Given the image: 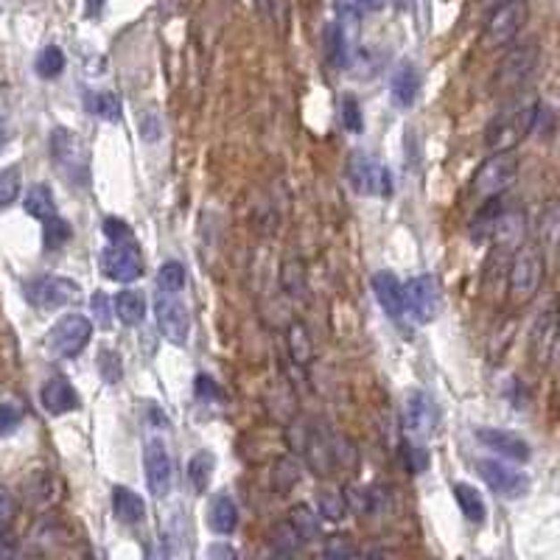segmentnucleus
Masks as SVG:
<instances>
[{
	"label": "nucleus",
	"mask_w": 560,
	"mask_h": 560,
	"mask_svg": "<svg viewBox=\"0 0 560 560\" xmlns=\"http://www.w3.org/2000/svg\"><path fill=\"white\" fill-rule=\"evenodd\" d=\"M347 180L359 194L389 196L392 194V174L387 165L372 160L367 152H354L347 160Z\"/></svg>",
	"instance_id": "7"
},
{
	"label": "nucleus",
	"mask_w": 560,
	"mask_h": 560,
	"mask_svg": "<svg viewBox=\"0 0 560 560\" xmlns=\"http://www.w3.org/2000/svg\"><path fill=\"white\" fill-rule=\"evenodd\" d=\"M155 314H157V325L163 330V337L171 345H185L191 337V314L188 305H185L177 295L169 292H157L155 297Z\"/></svg>",
	"instance_id": "9"
},
{
	"label": "nucleus",
	"mask_w": 560,
	"mask_h": 560,
	"mask_svg": "<svg viewBox=\"0 0 560 560\" xmlns=\"http://www.w3.org/2000/svg\"><path fill=\"white\" fill-rule=\"evenodd\" d=\"M490 236L502 250H518L527 238V216L522 211H499L490 224Z\"/></svg>",
	"instance_id": "17"
},
{
	"label": "nucleus",
	"mask_w": 560,
	"mask_h": 560,
	"mask_svg": "<svg viewBox=\"0 0 560 560\" xmlns=\"http://www.w3.org/2000/svg\"><path fill=\"white\" fill-rule=\"evenodd\" d=\"M113 513L123 524H140L143 515H146V502H143L135 490L115 485L113 488Z\"/></svg>",
	"instance_id": "22"
},
{
	"label": "nucleus",
	"mask_w": 560,
	"mask_h": 560,
	"mask_svg": "<svg viewBox=\"0 0 560 560\" xmlns=\"http://www.w3.org/2000/svg\"><path fill=\"white\" fill-rule=\"evenodd\" d=\"M372 295H376L379 305L387 311L389 320L404 317V283L392 272H376L372 275Z\"/></svg>",
	"instance_id": "18"
},
{
	"label": "nucleus",
	"mask_w": 560,
	"mask_h": 560,
	"mask_svg": "<svg viewBox=\"0 0 560 560\" xmlns=\"http://www.w3.org/2000/svg\"><path fill=\"white\" fill-rule=\"evenodd\" d=\"M236 557V549H230V547H224V544H216V547H211L207 549V557Z\"/></svg>",
	"instance_id": "50"
},
{
	"label": "nucleus",
	"mask_w": 560,
	"mask_h": 560,
	"mask_svg": "<svg viewBox=\"0 0 560 560\" xmlns=\"http://www.w3.org/2000/svg\"><path fill=\"white\" fill-rule=\"evenodd\" d=\"M140 135H143V140H146V143H155V140L163 138V121H160V113H155V110H146V113H143V118H140Z\"/></svg>",
	"instance_id": "47"
},
{
	"label": "nucleus",
	"mask_w": 560,
	"mask_h": 560,
	"mask_svg": "<svg viewBox=\"0 0 560 560\" xmlns=\"http://www.w3.org/2000/svg\"><path fill=\"white\" fill-rule=\"evenodd\" d=\"M280 286H283V292L288 297H295V300H305V269L300 261H286L283 269H280Z\"/></svg>",
	"instance_id": "29"
},
{
	"label": "nucleus",
	"mask_w": 560,
	"mask_h": 560,
	"mask_svg": "<svg viewBox=\"0 0 560 560\" xmlns=\"http://www.w3.org/2000/svg\"><path fill=\"white\" fill-rule=\"evenodd\" d=\"M88 110L104 121H118L121 118V101L115 93H93L88 98Z\"/></svg>",
	"instance_id": "36"
},
{
	"label": "nucleus",
	"mask_w": 560,
	"mask_h": 560,
	"mask_svg": "<svg viewBox=\"0 0 560 560\" xmlns=\"http://www.w3.org/2000/svg\"><path fill=\"white\" fill-rule=\"evenodd\" d=\"M288 354L297 364H308L311 362V339H308V330L303 322H295L288 328Z\"/></svg>",
	"instance_id": "35"
},
{
	"label": "nucleus",
	"mask_w": 560,
	"mask_h": 560,
	"mask_svg": "<svg viewBox=\"0 0 560 560\" xmlns=\"http://www.w3.org/2000/svg\"><path fill=\"white\" fill-rule=\"evenodd\" d=\"M207 527L216 535H233L238 527V507L230 493H216L207 507Z\"/></svg>",
	"instance_id": "21"
},
{
	"label": "nucleus",
	"mask_w": 560,
	"mask_h": 560,
	"mask_svg": "<svg viewBox=\"0 0 560 560\" xmlns=\"http://www.w3.org/2000/svg\"><path fill=\"white\" fill-rule=\"evenodd\" d=\"M334 14H337V23H359L362 14H364V6L359 0H334Z\"/></svg>",
	"instance_id": "42"
},
{
	"label": "nucleus",
	"mask_w": 560,
	"mask_h": 560,
	"mask_svg": "<svg viewBox=\"0 0 560 560\" xmlns=\"http://www.w3.org/2000/svg\"><path fill=\"white\" fill-rule=\"evenodd\" d=\"M454 499H457V505H460V510H463V515L468 518V522H473V524L485 522V513H488V507H485L482 493L476 490L473 485H468V482H457V485H454Z\"/></svg>",
	"instance_id": "24"
},
{
	"label": "nucleus",
	"mask_w": 560,
	"mask_h": 560,
	"mask_svg": "<svg viewBox=\"0 0 560 560\" xmlns=\"http://www.w3.org/2000/svg\"><path fill=\"white\" fill-rule=\"evenodd\" d=\"M476 468H480V476L488 482V488L493 493H499L502 499H522V496H527V490H530L527 476L499 460H480Z\"/></svg>",
	"instance_id": "14"
},
{
	"label": "nucleus",
	"mask_w": 560,
	"mask_h": 560,
	"mask_svg": "<svg viewBox=\"0 0 560 560\" xmlns=\"http://www.w3.org/2000/svg\"><path fill=\"white\" fill-rule=\"evenodd\" d=\"M322 555L325 557H356L359 555V549L347 541L345 535H334V538H325V547H322Z\"/></svg>",
	"instance_id": "45"
},
{
	"label": "nucleus",
	"mask_w": 560,
	"mask_h": 560,
	"mask_svg": "<svg viewBox=\"0 0 560 560\" xmlns=\"http://www.w3.org/2000/svg\"><path fill=\"white\" fill-rule=\"evenodd\" d=\"M93 334V322L81 314H68L62 317L51 330H48V345L54 350V356L59 359H73L81 350L88 347Z\"/></svg>",
	"instance_id": "8"
},
{
	"label": "nucleus",
	"mask_w": 560,
	"mask_h": 560,
	"mask_svg": "<svg viewBox=\"0 0 560 560\" xmlns=\"http://www.w3.org/2000/svg\"><path fill=\"white\" fill-rule=\"evenodd\" d=\"M541 115H544L541 101H532L530 107H518V110L502 113L496 121H490V127L485 132V146L490 152H510L524 135L535 132Z\"/></svg>",
	"instance_id": "2"
},
{
	"label": "nucleus",
	"mask_w": 560,
	"mask_h": 560,
	"mask_svg": "<svg viewBox=\"0 0 560 560\" xmlns=\"http://www.w3.org/2000/svg\"><path fill=\"white\" fill-rule=\"evenodd\" d=\"M182 286H185V266L180 261H165L157 272V288L160 292L177 295Z\"/></svg>",
	"instance_id": "33"
},
{
	"label": "nucleus",
	"mask_w": 560,
	"mask_h": 560,
	"mask_svg": "<svg viewBox=\"0 0 560 560\" xmlns=\"http://www.w3.org/2000/svg\"><path fill=\"white\" fill-rule=\"evenodd\" d=\"M421 93V71L412 65V62H406V65H401L396 73H392V81H389V96H392V104L401 110L412 107L414 98H418Z\"/></svg>",
	"instance_id": "20"
},
{
	"label": "nucleus",
	"mask_w": 560,
	"mask_h": 560,
	"mask_svg": "<svg viewBox=\"0 0 560 560\" xmlns=\"http://www.w3.org/2000/svg\"><path fill=\"white\" fill-rule=\"evenodd\" d=\"M39 401H43V409L51 412V414H68V412H76L79 409V392L73 389V384L68 379H51L46 381L43 392H39Z\"/></svg>",
	"instance_id": "19"
},
{
	"label": "nucleus",
	"mask_w": 560,
	"mask_h": 560,
	"mask_svg": "<svg viewBox=\"0 0 560 560\" xmlns=\"http://www.w3.org/2000/svg\"><path fill=\"white\" fill-rule=\"evenodd\" d=\"M320 515H325L328 522H342L347 515V505L342 493H322L320 496Z\"/></svg>",
	"instance_id": "39"
},
{
	"label": "nucleus",
	"mask_w": 560,
	"mask_h": 560,
	"mask_svg": "<svg viewBox=\"0 0 560 560\" xmlns=\"http://www.w3.org/2000/svg\"><path fill=\"white\" fill-rule=\"evenodd\" d=\"M557 224H560V211H557L555 202H549L544 216H541V224H538V230H541V238H544V244L549 247V250H552L555 241H557Z\"/></svg>",
	"instance_id": "40"
},
{
	"label": "nucleus",
	"mask_w": 560,
	"mask_h": 560,
	"mask_svg": "<svg viewBox=\"0 0 560 560\" xmlns=\"http://www.w3.org/2000/svg\"><path fill=\"white\" fill-rule=\"evenodd\" d=\"M538 65H541V46L535 43V39H527V43H518L513 46L502 62L499 68H496V88L499 90H518L524 88L527 81L535 76Z\"/></svg>",
	"instance_id": "5"
},
{
	"label": "nucleus",
	"mask_w": 560,
	"mask_h": 560,
	"mask_svg": "<svg viewBox=\"0 0 560 560\" xmlns=\"http://www.w3.org/2000/svg\"><path fill=\"white\" fill-rule=\"evenodd\" d=\"M342 123H345V130H347V132H362V127H364L359 101H356V98H350V96L342 98Z\"/></svg>",
	"instance_id": "46"
},
{
	"label": "nucleus",
	"mask_w": 560,
	"mask_h": 560,
	"mask_svg": "<svg viewBox=\"0 0 560 560\" xmlns=\"http://www.w3.org/2000/svg\"><path fill=\"white\" fill-rule=\"evenodd\" d=\"M401 421H404V429L409 434H429L431 426H434V404L426 392H409L404 398V409H401Z\"/></svg>",
	"instance_id": "16"
},
{
	"label": "nucleus",
	"mask_w": 560,
	"mask_h": 560,
	"mask_svg": "<svg viewBox=\"0 0 560 560\" xmlns=\"http://www.w3.org/2000/svg\"><path fill=\"white\" fill-rule=\"evenodd\" d=\"M90 311H93L96 325H101V328H110V325H113V300H110L107 295H104V292H96V295H93Z\"/></svg>",
	"instance_id": "44"
},
{
	"label": "nucleus",
	"mask_w": 560,
	"mask_h": 560,
	"mask_svg": "<svg viewBox=\"0 0 560 560\" xmlns=\"http://www.w3.org/2000/svg\"><path fill=\"white\" fill-rule=\"evenodd\" d=\"M26 211L39 219V221H46L51 216H56V202H54V191L48 188V185H34V188L26 194Z\"/></svg>",
	"instance_id": "28"
},
{
	"label": "nucleus",
	"mask_w": 560,
	"mask_h": 560,
	"mask_svg": "<svg viewBox=\"0 0 560 560\" xmlns=\"http://www.w3.org/2000/svg\"><path fill=\"white\" fill-rule=\"evenodd\" d=\"M101 269L110 280H118V283L138 280L143 275V255L138 250V244L130 238L113 241L101 255Z\"/></svg>",
	"instance_id": "10"
},
{
	"label": "nucleus",
	"mask_w": 560,
	"mask_h": 560,
	"mask_svg": "<svg viewBox=\"0 0 560 560\" xmlns=\"http://www.w3.org/2000/svg\"><path fill=\"white\" fill-rule=\"evenodd\" d=\"M303 535L292 527V522H286L280 527H275L272 532V552L278 555H297L303 549Z\"/></svg>",
	"instance_id": "32"
},
{
	"label": "nucleus",
	"mask_w": 560,
	"mask_h": 560,
	"mask_svg": "<svg viewBox=\"0 0 560 560\" xmlns=\"http://www.w3.org/2000/svg\"><path fill=\"white\" fill-rule=\"evenodd\" d=\"M34 68H37V76H43V79H56L62 73V68H65V54H62L56 46H48L39 51L37 62H34Z\"/></svg>",
	"instance_id": "34"
},
{
	"label": "nucleus",
	"mask_w": 560,
	"mask_h": 560,
	"mask_svg": "<svg viewBox=\"0 0 560 560\" xmlns=\"http://www.w3.org/2000/svg\"><path fill=\"white\" fill-rule=\"evenodd\" d=\"M404 308L418 322H431L440 314V286L431 275H418L404 283Z\"/></svg>",
	"instance_id": "11"
},
{
	"label": "nucleus",
	"mask_w": 560,
	"mask_h": 560,
	"mask_svg": "<svg viewBox=\"0 0 560 560\" xmlns=\"http://www.w3.org/2000/svg\"><path fill=\"white\" fill-rule=\"evenodd\" d=\"M359 4L364 6V9H381L387 0H359Z\"/></svg>",
	"instance_id": "51"
},
{
	"label": "nucleus",
	"mask_w": 560,
	"mask_h": 560,
	"mask_svg": "<svg viewBox=\"0 0 560 560\" xmlns=\"http://www.w3.org/2000/svg\"><path fill=\"white\" fill-rule=\"evenodd\" d=\"M288 522H292V527L303 535V541H314V538H320V518H317L314 507H308V505L292 507Z\"/></svg>",
	"instance_id": "30"
},
{
	"label": "nucleus",
	"mask_w": 560,
	"mask_h": 560,
	"mask_svg": "<svg viewBox=\"0 0 560 560\" xmlns=\"http://www.w3.org/2000/svg\"><path fill=\"white\" fill-rule=\"evenodd\" d=\"M51 157L56 171L71 182L73 188H88L90 182V152L81 143V138L71 130H54L51 132Z\"/></svg>",
	"instance_id": "1"
},
{
	"label": "nucleus",
	"mask_w": 560,
	"mask_h": 560,
	"mask_svg": "<svg viewBox=\"0 0 560 560\" xmlns=\"http://www.w3.org/2000/svg\"><path fill=\"white\" fill-rule=\"evenodd\" d=\"M71 236H73V230H71V224L65 219L51 216V219L43 221V244H46V250H51V253L62 250Z\"/></svg>",
	"instance_id": "31"
},
{
	"label": "nucleus",
	"mask_w": 560,
	"mask_h": 560,
	"mask_svg": "<svg viewBox=\"0 0 560 560\" xmlns=\"http://www.w3.org/2000/svg\"><path fill=\"white\" fill-rule=\"evenodd\" d=\"M98 370H101V379L107 384H118L121 376H123V364H121V356L115 350H107L104 347L98 354Z\"/></svg>",
	"instance_id": "38"
},
{
	"label": "nucleus",
	"mask_w": 560,
	"mask_h": 560,
	"mask_svg": "<svg viewBox=\"0 0 560 560\" xmlns=\"http://www.w3.org/2000/svg\"><path fill=\"white\" fill-rule=\"evenodd\" d=\"M104 236H107L110 241L130 238V224L121 221V219H107V221H104Z\"/></svg>",
	"instance_id": "49"
},
{
	"label": "nucleus",
	"mask_w": 560,
	"mask_h": 560,
	"mask_svg": "<svg viewBox=\"0 0 560 560\" xmlns=\"http://www.w3.org/2000/svg\"><path fill=\"white\" fill-rule=\"evenodd\" d=\"M532 345H535V350H538V359L549 362V359L555 356V345H557V339H555V311H552V308H547V311H544V317L535 322Z\"/></svg>",
	"instance_id": "26"
},
{
	"label": "nucleus",
	"mask_w": 560,
	"mask_h": 560,
	"mask_svg": "<svg viewBox=\"0 0 560 560\" xmlns=\"http://www.w3.org/2000/svg\"><path fill=\"white\" fill-rule=\"evenodd\" d=\"M476 438L480 443H485L488 448H493L496 454L513 460V463H527L532 457V448L524 438H518L513 431L505 429H476Z\"/></svg>",
	"instance_id": "15"
},
{
	"label": "nucleus",
	"mask_w": 560,
	"mask_h": 560,
	"mask_svg": "<svg viewBox=\"0 0 560 560\" xmlns=\"http://www.w3.org/2000/svg\"><path fill=\"white\" fill-rule=\"evenodd\" d=\"M213 471H216V457L211 451H196L191 463H188V482L191 488L202 496L207 488H211V480H213Z\"/></svg>",
	"instance_id": "27"
},
{
	"label": "nucleus",
	"mask_w": 560,
	"mask_h": 560,
	"mask_svg": "<svg viewBox=\"0 0 560 560\" xmlns=\"http://www.w3.org/2000/svg\"><path fill=\"white\" fill-rule=\"evenodd\" d=\"M194 389H196V398H199L202 404H207V401H219V398H221L219 384H216L211 376H205V372H199V376H196Z\"/></svg>",
	"instance_id": "48"
},
{
	"label": "nucleus",
	"mask_w": 560,
	"mask_h": 560,
	"mask_svg": "<svg viewBox=\"0 0 560 560\" xmlns=\"http://www.w3.org/2000/svg\"><path fill=\"white\" fill-rule=\"evenodd\" d=\"M26 409L17 401H4L0 404V434H12L20 423H23Z\"/></svg>",
	"instance_id": "41"
},
{
	"label": "nucleus",
	"mask_w": 560,
	"mask_h": 560,
	"mask_svg": "<svg viewBox=\"0 0 560 560\" xmlns=\"http://www.w3.org/2000/svg\"><path fill=\"white\" fill-rule=\"evenodd\" d=\"M325 56H328V65L334 71H345L347 68V37H345V29L342 23H330L325 29Z\"/></svg>",
	"instance_id": "25"
},
{
	"label": "nucleus",
	"mask_w": 560,
	"mask_h": 560,
	"mask_svg": "<svg viewBox=\"0 0 560 560\" xmlns=\"http://www.w3.org/2000/svg\"><path fill=\"white\" fill-rule=\"evenodd\" d=\"M404 460L412 473H423L429 468V451L421 443H404Z\"/></svg>",
	"instance_id": "43"
},
{
	"label": "nucleus",
	"mask_w": 560,
	"mask_h": 560,
	"mask_svg": "<svg viewBox=\"0 0 560 560\" xmlns=\"http://www.w3.org/2000/svg\"><path fill=\"white\" fill-rule=\"evenodd\" d=\"M17 194H20V169L9 165V169L0 171V211L17 202Z\"/></svg>",
	"instance_id": "37"
},
{
	"label": "nucleus",
	"mask_w": 560,
	"mask_h": 560,
	"mask_svg": "<svg viewBox=\"0 0 560 560\" xmlns=\"http://www.w3.org/2000/svg\"><path fill=\"white\" fill-rule=\"evenodd\" d=\"M541 283H544V255L538 247L522 244L515 250V258L510 266V292L518 300H530Z\"/></svg>",
	"instance_id": "6"
},
{
	"label": "nucleus",
	"mask_w": 560,
	"mask_h": 560,
	"mask_svg": "<svg viewBox=\"0 0 560 560\" xmlns=\"http://www.w3.org/2000/svg\"><path fill=\"white\" fill-rule=\"evenodd\" d=\"M115 317L123 322V325H140L143 317H146V297L138 288H123V292L115 297Z\"/></svg>",
	"instance_id": "23"
},
{
	"label": "nucleus",
	"mask_w": 560,
	"mask_h": 560,
	"mask_svg": "<svg viewBox=\"0 0 560 560\" xmlns=\"http://www.w3.org/2000/svg\"><path fill=\"white\" fill-rule=\"evenodd\" d=\"M527 20H530L527 0H502V4H496L482 23V46L488 48L510 46L524 31Z\"/></svg>",
	"instance_id": "3"
},
{
	"label": "nucleus",
	"mask_w": 560,
	"mask_h": 560,
	"mask_svg": "<svg viewBox=\"0 0 560 560\" xmlns=\"http://www.w3.org/2000/svg\"><path fill=\"white\" fill-rule=\"evenodd\" d=\"M81 295H79V286L68 278H54V275H46V278H37V280H29L26 283V300L34 305V308H43V311H51V308H62L68 303H76Z\"/></svg>",
	"instance_id": "12"
},
{
	"label": "nucleus",
	"mask_w": 560,
	"mask_h": 560,
	"mask_svg": "<svg viewBox=\"0 0 560 560\" xmlns=\"http://www.w3.org/2000/svg\"><path fill=\"white\" fill-rule=\"evenodd\" d=\"M143 468H146V485L155 499H165L174 485V463L171 454L160 440H149L143 448Z\"/></svg>",
	"instance_id": "13"
},
{
	"label": "nucleus",
	"mask_w": 560,
	"mask_h": 560,
	"mask_svg": "<svg viewBox=\"0 0 560 560\" xmlns=\"http://www.w3.org/2000/svg\"><path fill=\"white\" fill-rule=\"evenodd\" d=\"M518 177V157L513 152H493L482 160L480 169L473 171L471 191L480 199H493L505 194Z\"/></svg>",
	"instance_id": "4"
}]
</instances>
